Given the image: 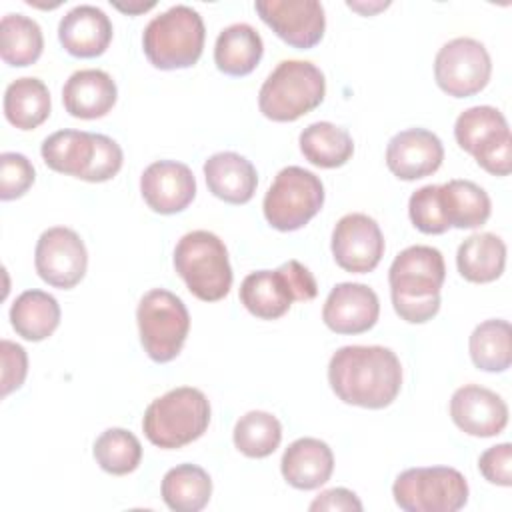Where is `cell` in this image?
Instances as JSON below:
<instances>
[{
	"label": "cell",
	"mask_w": 512,
	"mask_h": 512,
	"mask_svg": "<svg viewBox=\"0 0 512 512\" xmlns=\"http://www.w3.org/2000/svg\"><path fill=\"white\" fill-rule=\"evenodd\" d=\"M156 2H128V4H122V2H114V8H118L120 12L124 14H140V12H146L150 8H154Z\"/></svg>",
	"instance_id": "7bdbcfd3"
},
{
	"label": "cell",
	"mask_w": 512,
	"mask_h": 512,
	"mask_svg": "<svg viewBox=\"0 0 512 512\" xmlns=\"http://www.w3.org/2000/svg\"><path fill=\"white\" fill-rule=\"evenodd\" d=\"M392 496L406 512H456L468 502V482L450 466L408 468L396 476Z\"/></svg>",
	"instance_id": "9c48e42d"
},
{
	"label": "cell",
	"mask_w": 512,
	"mask_h": 512,
	"mask_svg": "<svg viewBox=\"0 0 512 512\" xmlns=\"http://www.w3.org/2000/svg\"><path fill=\"white\" fill-rule=\"evenodd\" d=\"M174 268L188 290L204 302L222 300L232 288L228 250L214 232L184 234L174 248Z\"/></svg>",
	"instance_id": "8992f818"
},
{
	"label": "cell",
	"mask_w": 512,
	"mask_h": 512,
	"mask_svg": "<svg viewBox=\"0 0 512 512\" xmlns=\"http://www.w3.org/2000/svg\"><path fill=\"white\" fill-rule=\"evenodd\" d=\"M36 172L32 162L20 152L0 154V200H16L34 184Z\"/></svg>",
	"instance_id": "8d00e7d4"
},
{
	"label": "cell",
	"mask_w": 512,
	"mask_h": 512,
	"mask_svg": "<svg viewBox=\"0 0 512 512\" xmlns=\"http://www.w3.org/2000/svg\"><path fill=\"white\" fill-rule=\"evenodd\" d=\"M332 254L346 272H372L384 256V236L378 222L362 212L342 216L332 230Z\"/></svg>",
	"instance_id": "5bb4252c"
},
{
	"label": "cell",
	"mask_w": 512,
	"mask_h": 512,
	"mask_svg": "<svg viewBox=\"0 0 512 512\" xmlns=\"http://www.w3.org/2000/svg\"><path fill=\"white\" fill-rule=\"evenodd\" d=\"M118 88L112 76L98 68L76 70L62 88V102L70 116L94 120L106 116L116 104Z\"/></svg>",
	"instance_id": "44dd1931"
},
{
	"label": "cell",
	"mask_w": 512,
	"mask_h": 512,
	"mask_svg": "<svg viewBox=\"0 0 512 512\" xmlns=\"http://www.w3.org/2000/svg\"><path fill=\"white\" fill-rule=\"evenodd\" d=\"M380 316L376 292L360 282L336 284L322 308L324 324L336 334L368 332Z\"/></svg>",
	"instance_id": "ac0fdd59"
},
{
	"label": "cell",
	"mask_w": 512,
	"mask_h": 512,
	"mask_svg": "<svg viewBox=\"0 0 512 512\" xmlns=\"http://www.w3.org/2000/svg\"><path fill=\"white\" fill-rule=\"evenodd\" d=\"M492 60L486 46L474 38L460 36L446 42L434 60V78L442 92L468 98L486 88Z\"/></svg>",
	"instance_id": "7c38bea8"
},
{
	"label": "cell",
	"mask_w": 512,
	"mask_h": 512,
	"mask_svg": "<svg viewBox=\"0 0 512 512\" xmlns=\"http://www.w3.org/2000/svg\"><path fill=\"white\" fill-rule=\"evenodd\" d=\"M204 178L208 190L228 204L250 202L258 186L254 164L236 152L212 154L204 162Z\"/></svg>",
	"instance_id": "603a6c76"
},
{
	"label": "cell",
	"mask_w": 512,
	"mask_h": 512,
	"mask_svg": "<svg viewBox=\"0 0 512 512\" xmlns=\"http://www.w3.org/2000/svg\"><path fill=\"white\" fill-rule=\"evenodd\" d=\"M264 54V42L256 28L238 22L226 26L214 44L216 68L228 76L250 74Z\"/></svg>",
	"instance_id": "d4e9b609"
},
{
	"label": "cell",
	"mask_w": 512,
	"mask_h": 512,
	"mask_svg": "<svg viewBox=\"0 0 512 512\" xmlns=\"http://www.w3.org/2000/svg\"><path fill=\"white\" fill-rule=\"evenodd\" d=\"M0 358H2V398L10 392L18 390L28 374V356L26 350L10 340L0 342Z\"/></svg>",
	"instance_id": "ab89813d"
},
{
	"label": "cell",
	"mask_w": 512,
	"mask_h": 512,
	"mask_svg": "<svg viewBox=\"0 0 512 512\" xmlns=\"http://www.w3.org/2000/svg\"><path fill=\"white\" fill-rule=\"evenodd\" d=\"M284 480L298 490H314L326 484L334 470L332 448L318 438H298L282 454Z\"/></svg>",
	"instance_id": "7402d4cb"
},
{
	"label": "cell",
	"mask_w": 512,
	"mask_h": 512,
	"mask_svg": "<svg viewBox=\"0 0 512 512\" xmlns=\"http://www.w3.org/2000/svg\"><path fill=\"white\" fill-rule=\"evenodd\" d=\"M326 94L322 70L306 60H282L258 94L260 112L274 122H294L318 108Z\"/></svg>",
	"instance_id": "5b68a950"
},
{
	"label": "cell",
	"mask_w": 512,
	"mask_h": 512,
	"mask_svg": "<svg viewBox=\"0 0 512 512\" xmlns=\"http://www.w3.org/2000/svg\"><path fill=\"white\" fill-rule=\"evenodd\" d=\"M480 474L496 486H512V444L502 442L484 450L478 458Z\"/></svg>",
	"instance_id": "f35d334b"
},
{
	"label": "cell",
	"mask_w": 512,
	"mask_h": 512,
	"mask_svg": "<svg viewBox=\"0 0 512 512\" xmlns=\"http://www.w3.org/2000/svg\"><path fill=\"white\" fill-rule=\"evenodd\" d=\"M122 148L118 146L116 140H112L110 136L104 134H96V154L92 160L90 170L86 172L84 180L86 182H106L110 178H114L120 168H122Z\"/></svg>",
	"instance_id": "74e56055"
},
{
	"label": "cell",
	"mask_w": 512,
	"mask_h": 512,
	"mask_svg": "<svg viewBox=\"0 0 512 512\" xmlns=\"http://www.w3.org/2000/svg\"><path fill=\"white\" fill-rule=\"evenodd\" d=\"M94 458L104 472L124 476L140 466L142 444L126 428H108L94 442Z\"/></svg>",
	"instance_id": "e575fe53"
},
{
	"label": "cell",
	"mask_w": 512,
	"mask_h": 512,
	"mask_svg": "<svg viewBox=\"0 0 512 512\" xmlns=\"http://www.w3.org/2000/svg\"><path fill=\"white\" fill-rule=\"evenodd\" d=\"M140 342L150 360H174L190 332V314L182 298L164 288L148 290L136 308Z\"/></svg>",
	"instance_id": "ba28073f"
},
{
	"label": "cell",
	"mask_w": 512,
	"mask_h": 512,
	"mask_svg": "<svg viewBox=\"0 0 512 512\" xmlns=\"http://www.w3.org/2000/svg\"><path fill=\"white\" fill-rule=\"evenodd\" d=\"M324 204L322 180L300 166L282 168L268 188L262 210L268 224L280 232H292L308 224Z\"/></svg>",
	"instance_id": "30bf717a"
},
{
	"label": "cell",
	"mask_w": 512,
	"mask_h": 512,
	"mask_svg": "<svg viewBox=\"0 0 512 512\" xmlns=\"http://www.w3.org/2000/svg\"><path fill=\"white\" fill-rule=\"evenodd\" d=\"M450 416L464 434L490 438L506 428L508 406L494 390L478 384H466L452 394Z\"/></svg>",
	"instance_id": "2e32d148"
},
{
	"label": "cell",
	"mask_w": 512,
	"mask_h": 512,
	"mask_svg": "<svg viewBox=\"0 0 512 512\" xmlns=\"http://www.w3.org/2000/svg\"><path fill=\"white\" fill-rule=\"evenodd\" d=\"M210 424V402L202 390L180 386L152 400L142 418L146 438L164 450L198 440Z\"/></svg>",
	"instance_id": "3957f363"
},
{
	"label": "cell",
	"mask_w": 512,
	"mask_h": 512,
	"mask_svg": "<svg viewBox=\"0 0 512 512\" xmlns=\"http://www.w3.org/2000/svg\"><path fill=\"white\" fill-rule=\"evenodd\" d=\"M470 358L484 372H504L512 362V330L508 320L480 322L470 334Z\"/></svg>",
	"instance_id": "1f68e13d"
},
{
	"label": "cell",
	"mask_w": 512,
	"mask_h": 512,
	"mask_svg": "<svg viewBox=\"0 0 512 512\" xmlns=\"http://www.w3.org/2000/svg\"><path fill=\"white\" fill-rule=\"evenodd\" d=\"M446 280L444 256L432 246H408L388 270L390 298L396 314L410 322L422 324L440 310V288Z\"/></svg>",
	"instance_id": "7a4b0ae2"
},
{
	"label": "cell",
	"mask_w": 512,
	"mask_h": 512,
	"mask_svg": "<svg viewBox=\"0 0 512 512\" xmlns=\"http://www.w3.org/2000/svg\"><path fill=\"white\" fill-rule=\"evenodd\" d=\"M140 192L150 210L176 214L188 208L196 196L192 170L176 160H156L140 176Z\"/></svg>",
	"instance_id": "e0dca14e"
},
{
	"label": "cell",
	"mask_w": 512,
	"mask_h": 512,
	"mask_svg": "<svg viewBox=\"0 0 512 512\" xmlns=\"http://www.w3.org/2000/svg\"><path fill=\"white\" fill-rule=\"evenodd\" d=\"M206 28L202 16L186 4H176L154 16L142 34V48L154 68H190L202 56Z\"/></svg>",
	"instance_id": "277c9868"
},
{
	"label": "cell",
	"mask_w": 512,
	"mask_h": 512,
	"mask_svg": "<svg viewBox=\"0 0 512 512\" xmlns=\"http://www.w3.org/2000/svg\"><path fill=\"white\" fill-rule=\"evenodd\" d=\"M316 294L318 284L312 272L298 260H288L276 270L252 272L240 284V302L262 320H276L290 310L292 302H306Z\"/></svg>",
	"instance_id": "52a82bcc"
},
{
	"label": "cell",
	"mask_w": 512,
	"mask_h": 512,
	"mask_svg": "<svg viewBox=\"0 0 512 512\" xmlns=\"http://www.w3.org/2000/svg\"><path fill=\"white\" fill-rule=\"evenodd\" d=\"M310 510L318 512V510H328V512H338V510H362V502L358 500V496L348 490V488H330L320 492L312 502H310Z\"/></svg>",
	"instance_id": "60d3db41"
},
{
	"label": "cell",
	"mask_w": 512,
	"mask_h": 512,
	"mask_svg": "<svg viewBox=\"0 0 512 512\" xmlns=\"http://www.w3.org/2000/svg\"><path fill=\"white\" fill-rule=\"evenodd\" d=\"M44 48L42 28L24 14H6L0 22V56L10 66L34 64Z\"/></svg>",
	"instance_id": "d6a6232c"
},
{
	"label": "cell",
	"mask_w": 512,
	"mask_h": 512,
	"mask_svg": "<svg viewBox=\"0 0 512 512\" xmlns=\"http://www.w3.org/2000/svg\"><path fill=\"white\" fill-rule=\"evenodd\" d=\"M162 500L174 512H198L212 496L208 472L196 464H178L162 478Z\"/></svg>",
	"instance_id": "f546056e"
},
{
	"label": "cell",
	"mask_w": 512,
	"mask_h": 512,
	"mask_svg": "<svg viewBox=\"0 0 512 512\" xmlns=\"http://www.w3.org/2000/svg\"><path fill=\"white\" fill-rule=\"evenodd\" d=\"M444 160L440 138L426 128H408L394 134L386 146L388 170L400 180H418L434 174Z\"/></svg>",
	"instance_id": "d6986e66"
},
{
	"label": "cell",
	"mask_w": 512,
	"mask_h": 512,
	"mask_svg": "<svg viewBox=\"0 0 512 512\" xmlns=\"http://www.w3.org/2000/svg\"><path fill=\"white\" fill-rule=\"evenodd\" d=\"M34 266L46 284L70 290L86 274L88 252L72 228L54 226L40 234L34 250Z\"/></svg>",
	"instance_id": "4fadbf2b"
},
{
	"label": "cell",
	"mask_w": 512,
	"mask_h": 512,
	"mask_svg": "<svg viewBox=\"0 0 512 512\" xmlns=\"http://www.w3.org/2000/svg\"><path fill=\"white\" fill-rule=\"evenodd\" d=\"M254 8L272 32L294 48L308 50L324 36L326 16L318 0H258Z\"/></svg>",
	"instance_id": "9a60e30c"
},
{
	"label": "cell",
	"mask_w": 512,
	"mask_h": 512,
	"mask_svg": "<svg viewBox=\"0 0 512 512\" xmlns=\"http://www.w3.org/2000/svg\"><path fill=\"white\" fill-rule=\"evenodd\" d=\"M300 152L318 168L344 166L354 154L348 130L332 122H314L300 132Z\"/></svg>",
	"instance_id": "4dcf8cb0"
},
{
	"label": "cell",
	"mask_w": 512,
	"mask_h": 512,
	"mask_svg": "<svg viewBox=\"0 0 512 512\" xmlns=\"http://www.w3.org/2000/svg\"><path fill=\"white\" fill-rule=\"evenodd\" d=\"M442 212L452 228H478L486 224L492 212L490 196L470 180H448L440 184Z\"/></svg>",
	"instance_id": "83f0119b"
},
{
	"label": "cell",
	"mask_w": 512,
	"mask_h": 512,
	"mask_svg": "<svg viewBox=\"0 0 512 512\" xmlns=\"http://www.w3.org/2000/svg\"><path fill=\"white\" fill-rule=\"evenodd\" d=\"M4 116L18 130H34L50 116V92L38 78L24 76L4 92Z\"/></svg>",
	"instance_id": "f1b7e54d"
},
{
	"label": "cell",
	"mask_w": 512,
	"mask_h": 512,
	"mask_svg": "<svg viewBox=\"0 0 512 512\" xmlns=\"http://www.w3.org/2000/svg\"><path fill=\"white\" fill-rule=\"evenodd\" d=\"M458 146L472 154L486 172L508 176L512 170V138L504 114L494 106H472L454 122Z\"/></svg>",
	"instance_id": "8fae6325"
},
{
	"label": "cell",
	"mask_w": 512,
	"mask_h": 512,
	"mask_svg": "<svg viewBox=\"0 0 512 512\" xmlns=\"http://www.w3.org/2000/svg\"><path fill=\"white\" fill-rule=\"evenodd\" d=\"M234 446L248 458L270 456L282 440L280 420L264 410H250L234 426Z\"/></svg>",
	"instance_id": "836d02e7"
},
{
	"label": "cell",
	"mask_w": 512,
	"mask_h": 512,
	"mask_svg": "<svg viewBox=\"0 0 512 512\" xmlns=\"http://www.w3.org/2000/svg\"><path fill=\"white\" fill-rule=\"evenodd\" d=\"M408 214L412 224L424 234H444L450 228L442 212L440 184H426L412 192Z\"/></svg>",
	"instance_id": "d590c367"
},
{
	"label": "cell",
	"mask_w": 512,
	"mask_h": 512,
	"mask_svg": "<svg viewBox=\"0 0 512 512\" xmlns=\"http://www.w3.org/2000/svg\"><path fill=\"white\" fill-rule=\"evenodd\" d=\"M48 168L84 180L96 154V134L84 130H58L44 138L40 148Z\"/></svg>",
	"instance_id": "cb8c5ba5"
},
{
	"label": "cell",
	"mask_w": 512,
	"mask_h": 512,
	"mask_svg": "<svg viewBox=\"0 0 512 512\" xmlns=\"http://www.w3.org/2000/svg\"><path fill=\"white\" fill-rule=\"evenodd\" d=\"M58 40L76 58H96L110 46L112 22L98 6L80 4L62 16Z\"/></svg>",
	"instance_id": "ffe728a7"
},
{
	"label": "cell",
	"mask_w": 512,
	"mask_h": 512,
	"mask_svg": "<svg viewBox=\"0 0 512 512\" xmlns=\"http://www.w3.org/2000/svg\"><path fill=\"white\" fill-rule=\"evenodd\" d=\"M328 382L342 402L380 410L400 392L402 364L384 346H342L330 358Z\"/></svg>",
	"instance_id": "6da1fadb"
},
{
	"label": "cell",
	"mask_w": 512,
	"mask_h": 512,
	"mask_svg": "<svg viewBox=\"0 0 512 512\" xmlns=\"http://www.w3.org/2000/svg\"><path fill=\"white\" fill-rule=\"evenodd\" d=\"M60 304L44 290H26L10 306V324L18 336L40 342L58 328Z\"/></svg>",
	"instance_id": "4316f807"
},
{
	"label": "cell",
	"mask_w": 512,
	"mask_h": 512,
	"mask_svg": "<svg viewBox=\"0 0 512 512\" xmlns=\"http://www.w3.org/2000/svg\"><path fill=\"white\" fill-rule=\"evenodd\" d=\"M346 4H348V8H352L364 16H372L390 6V2H368V4L366 2H346Z\"/></svg>",
	"instance_id": "b9f144b4"
},
{
	"label": "cell",
	"mask_w": 512,
	"mask_h": 512,
	"mask_svg": "<svg viewBox=\"0 0 512 512\" xmlns=\"http://www.w3.org/2000/svg\"><path fill=\"white\" fill-rule=\"evenodd\" d=\"M456 266L460 276L468 282H492L504 272L506 244L492 232L472 234L458 246Z\"/></svg>",
	"instance_id": "484cf974"
}]
</instances>
